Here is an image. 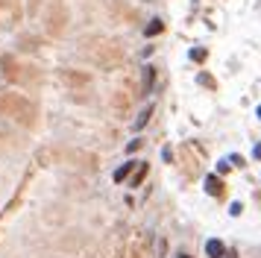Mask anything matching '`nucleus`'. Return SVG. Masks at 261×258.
<instances>
[{
    "label": "nucleus",
    "mask_w": 261,
    "mask_h": 258,
    "mask_svg": "<svg viewBox=\"0 0 261 258\" xmlns=\"http://www.w3.org/2000/svg\"><path fill=\"white\" fill-rule=\"evenodd\" d=\"M150 115H153V106H144V112L138 115V120H135V129H144L147 126V120H150Z\"/></svg>",
    "instance_id": "obj_4"
},
{
    "label": "nucleus",
    "mask_w": 261,
    "mask_h": 258,
    "mask_svg": "<svg viewBox=\"0 0 261 258\" xmlns=\"http://www.w3.org/2000/svg\"><path fill=\"white\" fill-rule=\"evenodd\" d=\"M191 59H194V62H203V59H206V50H203V47H194V50H191Z\"/></svg>",
    "instance_id": "obj_7"
},
{
    "label": "nucleus",
    "mask_w": 261,
    "mask_h": 258,
    "mask_svg": "<svg viewBox=\"0 0 261 258\" xmlns=\"http://www.w3.org/2000/svg\"><path fill=\"white\" fill-rule=\"evenodd\" d=\"M162 29H165V23H162L159 18H153V21H150V23L144 26V35H147V38H153V35H159Z\"/></svg>",
    "instance_id": "obj_2"
},
{
    "label": "nucleus",
    "mask_w": 261,
    "mask_h": 258,
    "mask_svg": "<svg viewBox=\"0 0 261 258\" xmlns=\"http://www.w3.org/2000/svg\"><path fill=\"white\" fill-rule=\"evenodd\" d=\"M226 170H229V159H223V162L217 164V173H226Z\"/></svg>",
    "instance_id": "obj_10"
},
{
    "label": "nucleus",
    "mask_w": 261,
    "mask_h": 258,
    "mask_svg": "<svg viewBox=\"0 0 261 258\" xmlns=\"http://www.w3.org/2000/svg\"><path fill=\"white\" fill-rule=\"evenodd\" d=\"M179 258H188V256H179Z\"/></svg>",
    "instance_id": "obj_13"
},
{
    "label": "nucleus",
    "mask_w": 261,
    "mask_h": 258,
    "mask_svg": "<svg viewBox=\"0 0 261 258\" xmlns=\"http://www.w3.org/2000/svg\"><path fill=\"white\" fill-rule=\"evenodd\" d=\"M206 191H209L212 197L220 194V182H217V176H206Z\"/></svg>",
    "instance_id": "obj_6"
},
{
    "label": "nucleus",
    "mask_w": 261,
    "mask_h": 258,
    "mask_svg": "<svg viewBox=\"0 0 261 258\" xmlns=\"http://www.w3.org/2000/svg\"><path fill=\"white\" fill-rule=\"evenodd\" d=\"M153 79H156V68H144V94L153 91Z\"/></svg>",
    "instance_id": "obj_3"
},
{
    "label": "nucleus",
    "mask_w": 261,
    "mask_h": 258,
    "mask_svg": "<svg viewBox=\"0 0 261 258\" xmlns=\"http://www.w3.org/2000/svg\"><path fill=\"white\" fill-rule=\"evenodd\" d=\"M206 256H209V258H223V256H226V247H223V241L212 238V241L206 244Z\"/></svg>",
    "instance_id": "obj_1"
},
{
    "label": "nucleus",
    "mask_w": 261,
    "mask_h": 258,
    "mask_svg": "<svg viewBox=\"0 0 261 258\" xmlns=\"http://www.w3.org/2000/svg\"><path fill=\"white\" fill-rule=\"evenodd\" d=\"M132 167H135V162H126L123 167H118V170H115V182H123V179L129 176V170H132Z\"/></svg>",
    "instance_id": "obj_5"
},
{
    "label": "nucleus",
    "mask_w": 261,
    "mask_h": 258,
    "mask_svg": "<svg viewBox=\"0 0 261 258\" xmlns=\"http://www.w3.org/2000/svg\"><path fill=\"white\" fill-rule=\"evenodd\" d=\"M144 173H147V164H141V173H138V176H135V179H132V188H135V185H138V182H141V179H144Z\"/></svg>",
    "instance_id": "obj_9"
},
{
    "label": "nucleus",
    "mask_w": 261,
    "mask_h": 258,
    "mask_svg": "<svg viewBox=\"0 0 261 258\" xmlns=\"http://www.w3.org/2000/svg\"><path fill=\"white\" fill-rule=\"evenodd\" d=\"M253 159H261V144L256 147V150H253Z\"/></svg>",
    "instance_id": "obj_11"
},
{
    "label": "nucleus",
    "mask_w": 261,
    "mask_h": 258,
    "mask_svg": "<svg viewBox=\"0 0 261 258\" xmlns=\"http://www.w3.org/2000/svg\"><path fill=\"white\" fill-rule=\"evenodd\" d=\"M259 117H261V106H259Z\"/></svg>",
    "instance_id": "obj_12"
},
{
    "label": "nucleus",
    "mask_w": 261,
    "mask_h": 258,
    "mask_svg": "<svg viewBox=\"0 0 261 258\" xmlns=\"http://www.w3.org/2000/svg\"><path fill=\"white\" fill-rule=\"evenodd\" d=\"M241 209H244L241 203H232V206H229V214H232V217H238V214H241Z\"/></svg>",
    "instance_id": "obj_8"
}]
</instances>
